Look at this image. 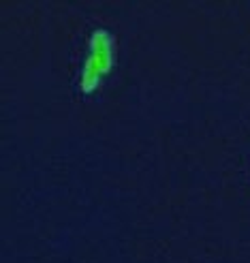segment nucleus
<instances>
[{
	"instance_id": "f257e3e1",
	"label": "nucleus",
	"mask_w": 250,
	"mask_h": 263,
	"mask_svg": "<svg viewBox=\"0 0 250 263\" xmlns=\"http://www.w3.org/2000/svg\"><path fill=\"white\" fill-rule=\"evenodd\" d=\"M90 56L82 73V90L90 92L99 84L101 77L111 69V39L105 30H97L90 41Z\"/></svg>"
}]
</instances>
